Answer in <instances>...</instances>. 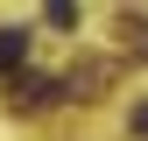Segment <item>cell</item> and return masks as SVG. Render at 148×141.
<instances>
[{"label":"cell","instance_id":"cell-1","mask_svg":"<svg viewBox=\"0 0 148 141\" xmlns=\"http://www.w3.org/2000/svg\"><path fill=\"white\" fill-rule=\"evenodd\" d=\"M49 99H64L57 78H35V70H14V78H7V106H14V113H35V106H49Z\"/></svg>","mask_w":148,"mask_h":141},{"label":"cell","instance_id":"cell-2","mask_svg":"<svg viewBox=\"0 0 148 141\" xmlns=\"http://www.w3.org/2000/svg\"><path fill=\"white\" fill-rule=\"evenodd\" d=\"M28 57V28H0V70H21Z\"/></svg>","mask_w":148,"mask_h":141},{"label":"cell","instance_id":"cell-3","mask_svg":"<svg viewBox=\"0 0 148 141\" xmlns=\"http://www.w3.org/2000/svg\"><path fill=\"white\" fill-rule=\"evenodd\" d=\"M42 21L49 28H78V0H42Z\"/></svg>","mask_w":148,"mask_h":141},{"label":"cell","instance_id":"cell-4","mask_svg":"<svg viewBox=\"0 0 148 141\" xmlns=\"http://www.w3.org/2000/svg\"><path fill=\"white\" fill-rule=\"evenodd\" d=\"M120 35H127L134 57H148V21H141V14H120Z\"/></svg>","mask_w":148,"mask_h":141},{"label":"cell","instance_id":"cell-5","mask_svg":"<svg viewBox=\"0 0 148 141\" xmlns=\"http://www.w3.org/2000/svg\"><path fill=\"white\" fill-rule=\"evenodd\" d=\"M127 134H134V141H148V99H134V113H127Z\"/></svg>","mask_w":148,"mask_h":141}]
</instances>
